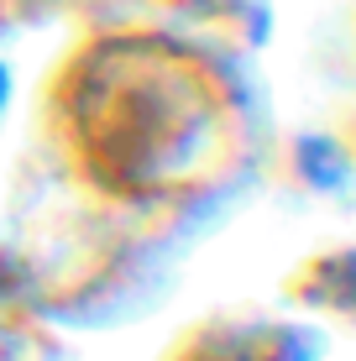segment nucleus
Listing matches in <instances>:
<instances>
[{
	"label": "nucleus",
	"instance_id": "obj_1",
	"mask_svg": "<svg viewBox=\"0 0 356 361\" xmlns=\"http://www.w3.org/2000/svg\"><path fill=\"white\" fill-rule=\"evenodd\" d=\"M142 79H94L73 121V152L84 173L116 194L163 189L189 173L210 142V110L194 79H168L163 68H137Z\"/></svg>",
	"mask_w": 356,
	"mask_h": 361
},
{
	"label": "nucleus",
	"instance_id": "obj_2",
	"mask_svg": "<svg viewBox=\"0 0 356 361\" xmlns=\"http://www.w3.org/2000/svg\"><path fill=\"white\" fill-rule=\"evenodd\" d=\"M325 341L299 319L278 314H215L178 335L168 361H314Z\"/></svg>",
	"mask_w": 356,
	"mask_h": 361
},
{
	"label": "nucleus",
	"instance_id": "obj_3",
	"mask_svg": "<svg viewBox=\"0 0 356 361\" xmlns=\"http://www.w3.org/2000/svg\"><path fill=\"white\" fill-rule=\"evenodd\" d=\"M288 304L309 309V314L356 325V246H330V252L304 257L283 283Z\"/></svg>",
	"mask_w": 356,
	"mask_h": 361
},
{
	"label": "nucleus",
	"instance_id": "obj_4",
	"mask_svg": "<svg viewBox=\"0 0 356 361\" xmlns=\"http://www.w3.org/2000/svg\"><path fill=\"white\" fill-rule=\"evenodd\" d=\"M351 157L340 147V136H314V131H299V136H283L273 152V178L293 194H340L351 183Z\"/></svg>",
	"mask_w": 356,
	"mask_h": 361
},
{
	"label": "nucleus",
	"instance_id": "obj_5",
	"mask_svg": "<svg viewBox=\"0 0 356 361\" xmlns=\"http://www.w3.org/2000/svg\"><path fill=\"white\" fill-rule=\"evenodd\" d=\"M340 147H346V157H351V168H356V126H351L346 136H340Z\"/></svg>",
	"mask_w": 356,
	"mask_h": 361
},
{
	"label": "nucleus",
	"instance_id": "obj_6",
	"mask_svg": "<svg viewBox=\"0 0 356 361\" xmlns=\"http://www.w3.org/2000/svg\"><path fill=\"white\" fill-rule=\"evenodd\" d=\"M0 99H6V73H0Z\"/></svg>",
	"mask_w": 356,
	"mask_h": 361
}]
</instances>
